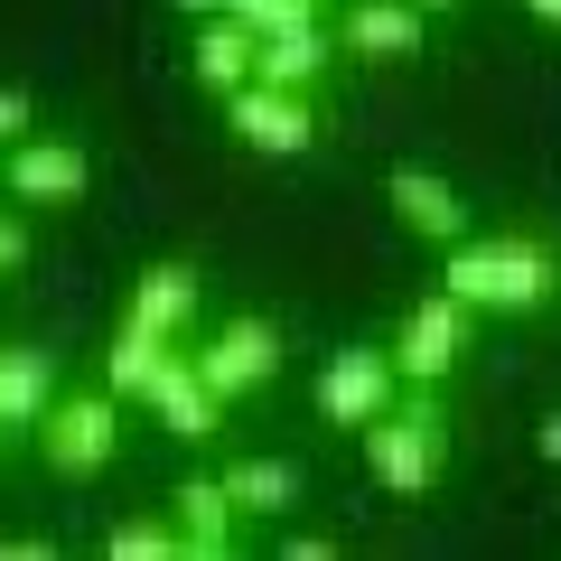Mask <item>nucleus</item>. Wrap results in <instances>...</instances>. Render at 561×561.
Returning <instances> with one entry per match:
<instances>
[{
  "mask_svg": "<svg viewBox=\"0 0 561 561\" xmlns=\"http://www.w3.org/2000/svg\"><path fill=\"white\" fill-rule=\"evenodd\" d=\"M0 179L20 187L28 206H76L94 169H84V150H76V140H38V131H20L10 150H0Z\"/></svg>",
  "mask_w": 561,
  "mask_h": 561,
  "instance_id": "nucleus-8",
  "label": "nucleus"
},
{
  "mask_svg": "<svg viewBox=\"0 0 561 561\" xmlns=\"http://www.w3.org/2000/svg\"><path fill=\"white\" fill-rule=\"evenodd\" d=\"M169 524H179V552H197V561H225L234 552V496H225V478H187L179 496H169Z\"/></svg>",
  "mask_w": 561,
  "mask_h": 561,
  "instance_id": "nucleus-11",
  "label": "nucleus"
},
{
  "mask_svg": "<svg viewBox=\"0 0 561 561\" xmlns=\"http://www.w3.org/2000/svg\"><path fill=\"white\" fill-rule=\"evenodd\" d=\"M20 262H28V225H20V216H0V280L20 272Z\"/></svg>",
  "mask_w": 561,
  "mask_h": 561,
  "instance_id": "nucleus-22",
  "label": "nucleus"
},
{
  "mask_svg": "<svg viewBox=\"0 0 561 561\" xmlns=\"http://www.w3.org/2000/svg\"><path fill=\"white\" fill-rule=\"evenodd\" d=\"M524 10H534V20H552V28H561V0H524Z\"/></svg>",
  "mask_w": 561,
  "mask_h": 561,
  "instance_id": "nucleus-25",
  "label": "nucleus"
},
{
  "mask_svg": "<svg viewBox=\"0 0 561 561\" xmlns=\"http://www.w3.org/2000/svg\"><path fill=\"white\" fill-rule=\"evenodd\" d=\"M179 356V337H150V328H122L113 337V356H103V393H150V375H160V365Z\"/></svg>",
  "mask_w": 561,
  "mask_h": 561,
  "instance_id": "nucleus-18",
  "label": "nucleus"
},
{
  "mask_svg": "<svg viewBox=\"0 0 561 561\" xmlns=\"http://www.w3.org/2000/svg\"><path fill=\"white\" fill-rule=\"evenodd\" d=\"M28 122H38V94H28V84H0V150H10Z\"/></svg>",
  "mask_w": 561,
  "mask_h": 561,
  "instance_id": "nucleus-21",
  "label": "nucleus"
},
{
  "mask_svg": "<svg viewBox=\"0 0 561 561\" xmlns=\"http://www.w3.org/2000/svg\"><path fill=\"white\" fill-rule=\"evenodd\" d=\"M253 38H272V28H300V20H319V0H225Z\"/></svg>",
  "mask_w": 561,
  "mask_h": 561,
  "instance_id": "nucleus-20",
  "label": "nucleus"
},
{
  "mask_svg": "<svg viewBox=\"0 0 561 561\" xmlns=\"http://www.w3.org/2000/svg\"><path fill=\"white\" fill-rule=\"evenodd\" d=\"M0 459H10V421H0Z\"/></svg>",
  "mask_w": 561,
  "mask_h": 561,
  "instance_id": "nucleus-27",
  "label": "nucleus"
},
{
  "mask_svg": "<svg viewBox=\"0 0 561 561\" xmlns=\"http://www.w3.org/2000/svg\"><path fill=\"white\" fill-rule=\"evenodd\" d=\"M365 468H375V486H393V496H431L449 468V421L440 402H431V383H412V402H383L375 421H365Z\"/></svg>",
  "mask_w": 561,
  "mask_h": 561,
  "instance_id": "nucleus-2",
  "label": "nucleus"
},
{
  "mask_svg": "<svg viewBox=\"0 0 561 561\" xmlns=\"http://www.w3.org/2000/svg\"><path fill=\"white\" fill-rule=\"evenodd\" d=\"M113 449H122L113 393H47V412H38V459L57 468V478H94V468H113Z\"/></svg>",
  "mask_w": 561,
  "mask_h": 561,
  "instance_id": "nucleus-3",
  "label": "nucleus"
},
{
  "mask_svg": "<svg viewBox=\"0 0 561 561\" xmlns=\"http://www.w3.org/2000/svg\"><path fill=\"white\" fill-rule=\"evenodd\" d=\"M47 393H57V365L28 356V346H0V421H10V431H28V421L47 412Z\"/></svg>",
  "mask_w": 561,
  "mask_h": 561,
  "instance_id": "nucleus-17",
  "label": "nucleus"
},
{
  "mask_svg": "<svg viewBox=\"0 0 561 561\" xmlns=\"http://www.w3.org/2000/svg\"><path fill=\"white\" fill-rule=\"evenodd\" d=\"M179 10H225V0H179Z\"/></svg>",
  "mask_w": 561,
  "mask_h": 561,
  "instance_id": "nucleus-26",
  "label": "nucleus"
},
{
  "mask_svg": "<svg viewBox=\"0 0 561 561\" xmlns=\"http://www.w3.org/2000/svg\"><path fill=\"white\" fill-rule=\"evenodd\" d=\"M0 561H47V534H10V542H0Z\"/></svg>",
  "mask_w": 561,
  "mask_h": 561,
  "instance_id": "nucleus-23",
  "label": "nucleus"
},
{
  "mask_svg": "<svg viewBox=\"0 0 561 561\" xmlns=\"http://www.w3.org/2000/svg\"><path fill=\"white\" fill-rule=\"evenodd\" d=\"M234 140L243 150H262V160H300L309 140H319V122H309V94H290V84H234Z\"/></svg>",
  "mask_w": 561,
  "mask_h": 561,
  "instance_id": "nucleus-7",
  "label": "nucleus"
},
{
  "mask_svg": "<svg viewBox=\"0 0 561 561\" xmlns=\"http://www.w3.org/2000/svg\"><path fill=\"white\" fill-rule=\"evenodd\" d=\"M393 216L412 225V234H431V243L468 234V197L449 179H431V169H393Z\"/></svg>",
  "mask_w": 561,
  "mask_h": 561,
  "instance_id": "nucleus-12",
  "label": "nucleus"
},
{
  "mask_svg": "<svg viewBox=\"0 0 561 561\" xmlns=\"http://www.w3.org/2000/svg\"><path fill=\"white\" fill-rule=\"evenodd\" d=\"M421 0H356L337 20V47L346 57H365V66H402V57H421Z\"/></svg>",
  "mask_w": 561,
  "mask_h": 561,
  "instance_id": "nucleus-9",
  "label": "nucleus"
},
{
  "mask_svg": "<svg viewBox=\"0 0 561 561\" xmlns=\"http://www.w3.org/2000/svg\"><path fill=\"white\" fill-rule=\"evenodd\" d=\"M169 552H179V524H150V515L103 534V561H169Z\"/></svg>",
  "mask_w": 561,
  "mask_h": 561,
  "instance_id": "nucleus-19",
  "label": "nucleus"
},
{
  "mask_svg": "<svg viewBox=\"0 0 561 561\" xmlns=\"http://www.w3.org/2000/svg\"><path fill=\"white\" fill-rule=\"evenodd\" d=\"M421 10H449V0H421Z\"/></svg>",
  "mask_w": 561,
  "mask_h": 561,
  "instance_id": "nucleus-28",
  "label": "nucleus"
},
{
  "mask_svg": "<svg viewBox=\"0 0 561 561\" xmlns=\"http://www.w3.org/2000/svg\"><path fill=\"white\" fill-rule=\"evenodd\" d=\"M468 319H478V309L449 300V290L412 300V309H402V328H393V375H402V383H440L449 365L468 356Z\"/></svg>",
  "mask_w": 561,
  "mask_h": 561,
  "instance_id": "nucleus-4",
  "label": "nucleus"
},
{
  "mask_svg": "<svg viewBox=\"0 0 561 561\" xmlns=\"http://www.w3.org/2000/svg\"><path fill=\"white\" fill-rule=\"evenodd\" d=\"M225 496H234V515H290L300 505V468L290 459H243V468H225Z\"/></svg>",
  "mask_w": 561,
  "mask_h": 561,
  "instance_id": "nucleus-16",
  "label": "nucleus"
},
{
  "mask_svg": "<svg viewBox=\"0 0 561 561\" xmlns=\"http://www.w3.org/2000/svg\"><path fill=\"white\" fill-rule=\"evenodd\" d=\"M140 402H150V412H160L179 440H216V431H225V402L206 393V375L187 365V346L160 365V375H150V393H140Z\"/></svg>",
  "mask_w": 561,
  "mask_h": 561,
  "instance_id": "nucleus-10",
  "label": "nucleus"
},
{
  "mask_svg": "<svg viewBox=\"0 0 561 561\" xmlns=\"http://www.w3.org/2000/svg\"><path fill=\"white\" fill-rule=\"evenodd\" d=\"M197 84H216V94H234V84H253V66H262V38L234 20V10H206V28H197Z\"/></svg>",
  "mask_w": 561,
  "mask_h": 561,
  "instance_id": "nucleus-13",
  "label": "nucleus"
},
{
  "mask_svg": "<svg viewBox=\"0 0 561 561\" xmlns=\"http://www.w3.org/2000/svg\"><path fill=\"white\" fill-rule=\"evenodd\" d=\"M534 449H542V459L561 468V412H542V431H534Z\"/></svg>",
  "mask_w": 561,
  "mask_h": 561,
  "instance_id": "nucleus-24",
  "label": "nucleus"
},
{
  "mask_svg": "<svg viewBox=\"0 0 561 561\" xmlns=\"http://www.w3.org/2000/svg\"><path fill=\"white\" fill-rule=\"evenodd\" d=\"M187 365L206 375V393H216V402H234V393H253V383L280 375V328L272 319H225Z\"/></svg>",
  "mask_w": 561,
  "mask_h": 561,
  "instance_id": "nucleus-6",
  "label": "nucleus"
},
{
  "mask_svg": "<svg viewBox=\"0 0 561 561\" xmlns=\"http://www.w3.org/2000/svg\"><path fill=\"white\" fill-rule=\"evenodd\" d=\"M328 57H337V38H328L319 20H300V28H272V38H262V66H253V76H262V84H290V94H309V84L328 76Z\"/></svg>",
  "mask_w": 561,
  "mask_h": 561,
  "instance_id": "nucleus-15",
  "label": "nucleus"
},
{
  "mask_svg": "<svg viewBox=\"0 0 561 561\" xmlns=\"http://www.w3.org/2000/svg\"><path fill=\"white\" fill-rule=\"evenodd\" d=\"M187 319H197V272L187 262H150L131 290V319L122 328H150V337H187Z\"/></svg>",
  "mask_w": 561,
  "mask_h": 561,
  "instance_id": "nucleus-14",
  "label": "nucleus"
},
{
  "mask_svg": "<svg viewBox=\"0 0 561 561\" xmlns=\"http://www.w3.org/2000/svg\"><path fill=\"white\" fill-rule=\"evenodd\" d=\"M552 253H542L534 234H459L449 243V272H440V290L449 300H468V309H542L552 300Z\"/></svg>",
  "mask_w": 561,
  "mask_h": 561,
  "instance_id": "nucleus-1",
  "label": "nucleus"
},
{
  "mask_svg": "<svg viewBox=\"0 0 561 561\" xmlns=\"http://www.w3.org/2000/svg\"><path fill=\"white\" fill-rule=\"evenodd\" d=\"M393 393H402L393 346H346V356H328V365H319V383H309L319 421H337V431H365V421H375Z\"/></svg>",
  "mask_w": 561,
  "mask_h": 561,
  "instance_id": "nucleus-5",
  "label": "nucleus"
}]
</instances>
